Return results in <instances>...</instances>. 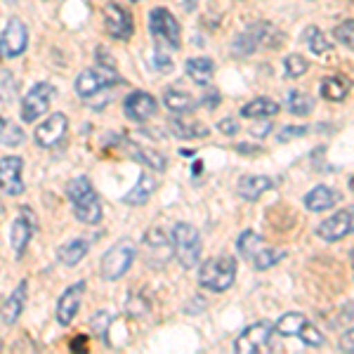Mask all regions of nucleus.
<instances>
[{"mask_svg": "<svg viewBox=\"0 0 354 354\" xmlns=\"http://www.w3.org/2000/svg\"><path fill=\"white\" fill-rule=\"evenodd\" d=\"M274 330L281 338H298L302 345L307 347H322L324 345V335L310 319L302 312H286L277 324H274Z\"/></svg>", "mask_w": 354, "mask_h": 354, "instance_id": "20e7f679", "label": "nucleus"}, {"mask_svg": "<svg viewBox=\"0 0 354 354\" xmlns=\"http://www.w3.org/2000/svg\"><path fill=\"white\" fill-rule=\"evenodd\" d=\"M218 130L222 135H227V137H234L241 130V125H239L236 118H222V121L218 123Z\"/></svg>", "mask_w": 354, "mask_h": 354, "instance_id": "a19ab883", "label": "nucleus"}, {"mask_svg": "<svg viewBox=\"0 0 354 354\" xmlns=\"http://www.w3.org/2000/svg\"><path fill=\"white\" fill-rule=\"evenodd\" d=\"M97 62H100V64H104V66L116 68V62H113V57L106 53L104 48H97Z\"/></svg>", "mask_w": 354, "mask_h": 354, "instance_id": "c03bdc74", "label": "nucleus"}, {"mask_svg": "<svg viewBox=\"0 0 354 354\" xmlns=\"http://www.w3.org/2000/svg\"><path fill=\"white\" fill-rule=\"evenodd\" d=\"M123 111H125V116H128L130 121L147 123L153 113L158 111V102H156V97H153V95L137 90V93H130L128 97H125Z\"/></svg>", "mask_w": 354, "mask_h": 354, "instance_id": "f3484780", "label": "nucleus"}, {"mask_svg": "<svg viewBox=\"0 0 354 354\" xmlns=\"http://www.w3.org/2000/svg\"><path fill=\"white\" fill-rule=\"evenodd\" d=\"M15 97V81L12 76L8 73V68L3 71V104H8V102H12Z\"/></svg>", "mask_w": 354, "mask_h": 354, "instance_id": "79ce46f5", "label": "nucleus"}, {"mask_svg": "<svg viewBox=\"0 0 354 354\" xmlns=\"http://www.w3.org/2000/svg\"><path fill=\"white\" fill-rule=\"evenodd\" d=\"M281 260V253H279V250H274V248H262L258 255H255L253 258V267L258 272H265V270H270V267H274L277 265V262Z\"/></svg>", "mask_w": 354, "mask_h": 354, "instance_id": "c9c22d12", "label": "nucleus"}, {"mask_svg": "<svg viewBox=\"0 0 354 354\" xmlns=\"http://www.w3.org/2000/svg\"><path fill=\"white\" fill-rule=\"evenodd\" d=\"M135 258H137V245L133 239H123V241H118L116 245H111L104 253L102 265H100L102 279H104V281H118V279L133 267Z\"/></svg>", "mask_w": 354, "mask_h": 354, "instance_id": "423d86ee", "label": "nucleus"}, {"mask_svg": "<svg viewBox=\"0 0 354 354\" xmlns=\"http://www.w3.org/2000/svg\"><path fill=\"white\" fill-rule=\"evenodd\" d=\"M234 279H236V260L230 255H218V258L205 260L198 270V286L213 293L232 288Z\"/></svg>", "mask_w": 354, "mask_h": 354, "instance_id": "f03ea898", "label": "nucleus"}, {"mask_svg": "<svg viewBox=\"0 0 354 354\" xmlns=\"http://www.w3.org/2000/svg\"><path fill=\"white\" fill-rule=\"evenodd\" d=\"M0 142H3V147H21L24 145V133L19 130V125L3 118L0 121Z\"/></svg>", "mask_w": 354, "mask_h": 354, "instance_id": "72a5a7b5", "label": "nucleus"}, {"mask_svg": "<svg viewBox=\"0 0 354 354\" xmlns=\"http://www.w3.org/2000/svg\"><path fill=\"white\" fill-rule=\"evenodd\" d=\"M270 130H272V123L270 121H262L258 125H253V128H250V133H253L255 137H265V135H270Z\"/></svg>", "mask_w": 354, "mask_h": 354, "instance_id": "49530a36", "label": "nucleus"}, {"mask_svg": "<svg viewBox=\"0 0 354 354\" xmlns=\"http://www.w3.org/2000/svg\"><path fill=\"white\" fill-rule=\"evenodd\" d=\"M350 262H352V272H354V248L350 250Z\"/></svg>", "mask_w": 354, "mask_h": 354, "instance_id": "8fccbe9b", "label": "nucleus"}, {"mask_svg": "<svg viewBox=\"0 0 354 354\" xmlns=\"http://www.w3.org/2000/svg\"><path fill=\"white\" fill-rule=\"evenodd\" d=\"M66 196L71 201V210L83 225H97L102 220V203L97 196L93 182L88 177H73L66 185Z\"/></svg>", "mask_w": 354, "mask_h": 354, "instance_id": "f257e3e1", "label": "nucleus"}, {"mask_svg": "<svg viewBox=\"0 0 354 354\" xmlns=\"http://www.w3.org/2000/svg\"><path fill=\"white\" fill-rule=\"evenodd\" d=\"M55 97V88L50 83H36L31 90L26 93L24 102H21V121L33 123L48 111L50 102Z\"/></svg>", "mask_w": 354, "mask_h": 354, "instance_id": "ddd939ff", "label": "nucleus"}, {"mask_svg": "<svg viewBox=\"0 0 354 354\" xmlns=\"http://www.w3.org/2000/svg\"><path fill=\"white\" fill-rule=\"evenodd\" d=\"M277 333L274 330L272 322H255L250 326H245L241 333L234 340V350L241 354H255V352H267L270 350L272 335Z\"/></svg>", "mask_w": 354, "mask_h": 354, "instance_id": "1a4fd4ad", "label": "nucleus"}, {"mask_svg": "<svg viewBox=\"0 0 354 354\" xmlns=\"http://www.w3.org/2000/svg\"><path fill=\"white\" fill-rule=\"evenodd\" d=\"M104 28L111 38L116 41H130L135 33L133 15L118 3H106L104 5Z\"/></svg>", "mask_w": 354, "mask_h": 354, "instance_id": "4468645a", "label": "nucleus"}, {"mask_svg": "<svg viewBox=\"0 0 354 354\" xmlns=\"http://www.w3.org/2000/svg\"><path fill=\"white\" fill-rule=\"evenodd\" d=\"M283 66H286V76L288 78H300L307 73V68H310V64H307V59L298 53L288 55L286 59H283Z\"/></svg>", "mask_w": 354, "mask_h": 354, "instance_id": "f704fd0d", "label": "nucleus"}, {"mask_svg": "<svg viewBox=\"0 0 354 354\" xmlns=\"http://www.w3.org/2000/svg\"><path fill=\"white\" fill-rule=\"evenodd\" d=\"M262 248H265V241H262L260 234H255L253 230H245L241 236L236 239V250H239V255H243V258L253 260Z\"/></svg>", "mask_w": 354, "mask_h": 354, "instance_id": "2f4dec72", "label": "nucleus"}, {"mask_svg": "<svg viewBox=\"0 0 354 354\" xmlns=\"http://www.w3.org/2000/svg\"><path fill=\"white\" fill-rule=\"evenodd\" d=\"M88 241L85 239H71V241H66L64 245H59L57 248V260L62 262V265L66 267H76L78 262H81L85 255H88Z\"/></svg>", "mask_w": 354, "mask_h": 354, "instance_id": "cd10ccee", "label": "nucleus"}, {"mask_svg": "<svg viewBox=\"0 0 354 354\" xmlns=\"http://www.w3.org/2000/svg\"><path fill=\"white\" fill-rule=\"evenodd\" d=\"M133 3H142V0H133Z\"/></svg>", "mask_w": 354, "mask_h": 354, "instance_id": "3c124183", "label": "nucleus"}, {"mask_svg": "<svg viewBox=\"0 0 354 354\" xmlns=\"http://www.w3.org/2000/svg\"><path fill=\"white\" fill-rule=\"evenodd\" d=\"M201 170H203L201 161H194V170H192V173H194V175H201Z\"/></svg>", "mask_w": 354, "mask_h": 354, "instance_id": "09e8293b", "label": "nucleus"}, {"mask_svg": "<svg viewBox=\"0 0 354 354\" xmlns=\"http://www.w3.org/2000/svg\"><path fill=\"white\" fill-rule=\"evenodd\" d=\"M168 130L177 137V140H196V137L208 135V128H205L203 123L185 121L182 116H170L168 118Z\"/></svg>", "mask_w": 354, "mask_h": 354, "instance_id": "bb28decb", "label": "nucleus"}, {"mask_svg": "<svg viewBox=\"0 0 354 354\" xmlns=\"http://www.w3.org/2000/svg\"><path fill=\"white\" fill-rule=\"evenodd\" d=\"M149 28H151V36L156 38L163 48L168 50H177L182 43L180 36V21L175 19L173 12L165 8H153L149 12Z\"/></svg>", "mask_w": 354, "mask_h": 354, "instance_id": "6e6552de", "label": "nucleus"}, {"mask_svg": "<svg viewBox=\"0 0 354 354\" xmlns=\"http://www.w3.org/2000/svg\"><path fill=\"white\" fill-rule=\"evenodd\" d=\"M185 71L194 83L205 88V85H210V81H213V76H215V64L208 57H192V59H187Z\"/></svg>", "mask_w": 354, "mask_h": 354, "instance_id": "393cba45", "label": "nucleus"}, {"mask_svg": "<svg viewBox=\"0 0 354 354\" xmlns=\"http://www.w3.org/2000/svg\"><path fill=\"white\" fill-rule=\"evenodd\" d=\"M279 113V104L270 97H255V100H250L248 104L241 109V116L243 118H272Z\"/></svg>", "mask_w": 354, "mask_h": 354, "instance_id": "c756f323", "label": "nucleus"}, {"mask_svg": "<svg viewBox=\"0 0 354 354\" xmlns=\"http://www.w3.org/2000/svg\"><path fill=\"white\" fill-rule=\"evenodd\" d=\"M33 234H36V218L28 208H21V215L15 218L12 227H10V245H12L15 255L21 258L26 250V245L31 243Z\"/></svg>", "mask_w": 354, "mask_h": 354, "instance_id": "dca6fc26", "label": "nucleus"}, {"mask_svg": "<svg viewBox=\"0 0 354 354\" xmlns=\"http://www.w3.org/2000/svg\"><path fill=\"white\" fill-rule=\"evenodd\" d=\"M68 135V118L64 113H50L45 121L38 125L36 133H33V140H36L38 147H43V149H55V147H59L62 142L66 140Z\"/></svg>", "mask_w": 354, "mask_h": 354, "instance_id": "9b49d317", "label": "nucleus"}, {"mask_svg": "<svg viewBox=\"0 0 354 354\" xmlns=\"http://www.w3.org/2000/svg\"><path fill=\"white\" fill-rule=\"evenodd\" d=\"M26 293H28V281H19L12 293L5 298L3 302V326H12V324L19 319L21 310L26 305Z\"/></svg>", "mask_w": 354, "mask_h": 354, "instance_id": "5701e85b", "label": "nucleus"}, {"mask_svg": "<svg viewBox=\"0 0 354 354\" xmlns=\"http://www.w3.org/2000/svg\"><path fill=\"white\" fill-rule=\"evenodd\" d=\"M168 53H170L168 48H158L156 55H153V64L158 66V71H170L173 68V62H170Z\"/></svg>", "mask_w": 354, "mask_h": 354, "instance_id": "58836bf2", "label": "nucleus"}, {"mask_svg": "<svg viewBox=\"0 0 354 354\" xmlns=\"http://www.w3.org/2000/svg\"><path fill=\"white\" fill-rule=\"evenodd\" d=\"M163 104H165V109L173 111L175 116H187V113H192L198 106L196 100H194L189 93L175 88V85H170V88L163 93Z\"/></svg>", "mask_w": 354, "mask_h": 354, "instance_id": "b1692460", "label": "nucleus"}, {"mask_svg": "<svg viewBox=\"0 0 354 354\" xmlns=\"http://www.w3.org/2000/svg\"><path fill=\"white\" fill-rule=\"evenodd\" d=\"M307 133H310V128H307V125H283L281 133L277 135V140L279 142H288V140H293V137H302Z\"/></svg>", "mask_w": 354, "mask_h": 354, "instance_id": "4c0bfd02", "label": "nucleus"}, {"mask_svg": "<svg viewBox=\"0 0 354 354\" xmlns=\"http://www.w3.org/2000/svg\"><path fill=\"white\" fill-rule=\"evenodd\" d=\"M302 41H305V45L314 55H326L330 50V43L326 41V36H324V31L319 26H307Z\"/></svg>", "mask_w": 354, "mask_h": 354, "instance_id": "473e14b6", "label": "nucleus"}, {"mask_svg": "<svg viewBox=\"0 0 354 354\" xmlns=\"http://www.w3.org/2000/svg\"><path fill=\"white\" fill-rule=\"evenodd\" d=\"M21 168H24V161L19 156L0 158V187H3L5 196H19V194H24Z\"/></svg>", "mask_w": 354, "mask_h": 354, "instance_id": "a211bd4d", "label": "nucleus"}, {"mask_svg": "<svg viewBox=\"0 0 354 354\" xmlns=\"http://www.w3.org/2000/svg\"><path fill=\"white\" fill-rule=\"evenodd\" d=\"M170 239H173L175 260L180 262V267L194 270L201 258V234L196 227H192L189 222H177Z\"/></svg>", "mask_w": 354, "mask_h": 354, "instance_id": "7ed1b4c3", "label": "nucleus"}, {"mask_svg": "<svg viewBox=\"0 0 354 354\" xmlns=\"http://www.w3.org/2000/svg\"><path fill=\"white\" fill-rule=\"evenodd\" d=\"M156 192V180L149 173H140V180L137 185L123 196L125 205H145L151 198V194Z\"/></svg>", "mask_w": 354, "mask_h": 354, "instance_id": "a878e982", "label": "nucleus"}, {"mask_svg": "<svg viewBox=\"0 0 354 354\" xmlns=\"http://www.w3.org/2000/svg\"><path fill=\"white\" fill-rule=\"evenodd\" d=\"M319 93L326 102H342L350 95V81L345 76H326L319 85Z\"/></svg>", "mask_w": 354, "mask_h": 354, "instance_id": "c85d7f7f", "label": "nucleus"}, {"mask_svg": "<svg viewBox=\"0 0 354 354\" xmlns=\"http://www.w3.org/2000/svg\"><path fill=\"white\" fill-rule=\"evenodd\" d=\"M333 36H335V41L342 43L345 48L354 50V19L340 21V24L333 28Z\"/></svg>", "mask_w": 354, "mask_h": 354, "instance_id": "e433bc0d", "label": "nucleus"}, {"mask_svg": "<svg viewBox=\"0 0 354 354\" xmlns=\"http://www.w3.org/2000/svg\"><path fill=\"white\" fill-rule=\"evenodd\" d=\"M123 83V78L116 73V68L111 66H93L88 71H83L76 78V95L83 100H93L95 95H100L102 90H109L113 85Z\"/></svg>", "mask_w": 354, "mask_h": 354, "instance_id": "0eeeda50", "label": "nucleus"}, {"mask_svg": "<svg viewBox=\"0 0 354 354\" xmlns=\"http://www.w3.org/2000/svg\"><path fill=\"white\" fill-rule=\"evenodd\" d=\"M274 187L272 177L267 175H245L239 180L236 185V194L243 198V201H258L265 192H270Z\"/></svg>", "mask_w": 354, "mask_h": 354, "instance_id": "4be33fe9", "label": "nucleus"}, {"mask_svg": "<svg viewBox=\"0 0 354 354\" xmlns=\"http://www.w3.org/2000/svg\"><path fill=\"white\" fill-rule=\"evenodd\" d=\"M286 109L293 116H310L314 111V97L302 93V90H290L286 97Z\"/></svg>", "mask_w": 354, "mask_h": 354, "instance_id": "7c9ffc66", "label": "nucleus"}, {"mask_svg": "<svg viewBox=\"0 0 354 354\" xmlns=\"http://www.w3.org/2000/svg\"><path fill=\"white\" fill-rule=\"evenodd\" d=\"M340 350H342V352H354V328H350V330H347V333L340 338Z\"/></svg>", "mask_w": 354, "mask_h": 354, "instance_id": "37998d69", "label": "nucleus"}, {"mask_svg": "<svg viewBox=\"0 0 354 354\" xmlns=\"http://www.w3.org/2000/svg\"><path fill=\"white\" fill-rule=\"evenodd\" d=\"M123 147H125V151H128L137 163L147 165V168L161 170V173H163L165 168H168V161H165L163 153H158L156 149H151V147L140 145V142H133V140H125Z\"/></svg>", "mask_w": 354, "mask_h": 354, "instance_id": "aec40b11", "label": "nucleus"}, {"mask_svg": "<svg viewBox=\"0 0 354 354\" xmlns=\"http://www.w3.org/2000/svg\"><path fill=\"white\" fill-rule=\"evenodd\" d=\"M350 234H354V205H347V208L333 213L328 220H324L317 227V236L328 243L340 241V239L350 236Z\"/></svg>", "mask_w": 354, "mask_h": 354, "instance_id": "f8f14e48", "label": "nucleus"}, {"mask_svg": "<svg viewBox=\"0 0 354 354\" xmlns=\"http://www.w3.org/2000/svg\"><path fill=\"white\" fill-rule=\"evenodd\" d=\"M142 250H145V260L151 267H165L168 260L175 255L173 248V239H168L163 234L161 227H151L149 232L142 239Z\"/></svg>", "mask_w": 354, "mask_h": 354, "instance_id": "9d476101", "label": "nucleus"}, {"mask_svg": "<svg viewBox=\"0 0 354 354\" xmlns=\"http://www.w3.org/2000/svg\"><path fill=\"white\" fill-rule=\"evenodd\" d=\"M338 201H340V194L326 185H317L312 192L305 194V208L312 210V213H326Z\"/></svg>", "mask_w": 354, "mask_h": 354, "instance_id": "412c9836", "label": "nucleus"}, {"mask_svg": "<svg viewBox=\"0 0 354 354\" xmlns=\"http://www.w3.org/2000/svg\"><path fill=\"white\" fill-rule=\"evenodd\" d=\"M201 104L205 106V109H215V106L220 104V93L215 88H210V85H205L203 88V100Z\"/></svg>", "mask_w": 354, "mask_h": 354, "instance_id": "ea45409f", "label": "nucleus"}, {"mask_svg": "<svg viewBox=\"0 0 354 354\" xmlns=\"http://www.w3.org/2000/svg\"><path fill=\"white\" fill-rule=\"evenodd\" d=\"M352 189H354V180H352Z\"/></svg>", "mask_w": 354, "mask_h": 354, "instance_id": "603ef678", "label": "nucleus"}, {"mask_svg": "<svg viewBox=\"0 0 354 354\" xmlns=\"http://www.w3.org/2000/svg\"><path fill=\"white\" fill-rule=\"evenodd\" d=\"M236 151H239V153H260L262 149H260V147H248V145L243 142V145H236Z\"/></svg>", "mask_w": 354, "mask_h": 354, "instance_id": "de8ad7c7", "label": "nucleus"}, {"mask_svg": "<svg viewBox=\"0 0 354 354\" xmlns=\"http://www.w3.org/2000/svg\"><path fill=\"white\" fill-rule=\"evenodd\" d=\"M281 41H283L281 33L272 24L258 21V24H250L243 33H239V36L234 38V53L245 57V55L258 53L260 48H277V45H281Z\"/></svg>", "mask_w": 354, "mask_h": 354, "instance_id": "39448f33", "label": "nucleus"}, {"mask_svg": "<svg viewBox=\"0 0 354 354\" xmlns=\"http://www.w3.org/2000/svg\"><path fill=\"white\" fill-rule=\"evenodd\" d=\"M68 347H71V352H85L88 350V335L83 333V335H78V338H73Z\"/></svg>", "mask_w": 354, "mask_h": 354, "instance_id": "a18cd8bd", "label": "nucleus"}, {"mask_svg": "<svg viewBox=\"0 0 354 354\" xmlns=\"http://www.w3.org/2000/svg\"><path fill=\"white\" fill-rule=\"evenodd\" d=\"M85 295V283L78 281L73 286H68L64 293H62L59 302H57V322L59 326H68L73 322V317L78 314V307H81V300Z\"/></svg>", "mask_w": 354, "mask_h": 354, "instance_id": "6ab92c4d", "label": "nucleus"}, {"mask_svg": "<svg viewBox=\"0 0 354 354\" xmlns=\"http://www.w3.org/2000/svg\"><path fill=\"white\" fill-rule=\"evenodd\" d=\"M0 45H3V57L5 59H15L19 57L21 53L26 50L28 45V31H26V24L21 19H12L5 24L3 28V38H0Z\"/></svg>", "mask_w": 354, "mask_h": 354, "instance_id": "2eb2a0df", "label": "nucleus"}]
</instances>
